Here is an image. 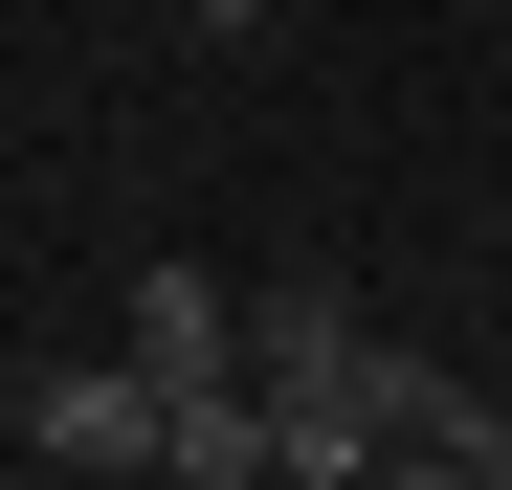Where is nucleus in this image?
Instances as JSON below:
<instances>
[{"label": "nucleus", "instance_id": "f03ea898", "mask_svg": "<svg viewBox=\"0 0 512 490\" xmlns=\"http://www.w3.org/2000/svg\"><path fill=\"white\" fill-rule=\"evenodd\" d=\"M134 357L179 379V401H201V379H245V290H223V268H134Z\"/></svg>", "mask_w": 512, "mask_h": 490}, {"label": "nucleus", "instance_id": "f257e3e1", "mask_svg": "<svg viewBox=\"0 0 512 490\" xmlns=\"http://www.w3.org/2000/svg\"><path fill=\"white\" fill-rule=\"evenodd\" d=\"M23 446L45 468H179V379H156V357H67L23 401Z\"/></svg>", "mask_w": 512, "mask_h": 490}, {"label": "nucleus", "instance_id": "7ed1b4c3", "mask_svg": "<svg viewBox=\"0 0 512 490\" xmlns=\"http://www.w3.org/2000/svg\"><path fill=\"white\" fill-rule=\"evenodd\" d=\"M201 23H268V0H201Z\"/></svg>", "mask_w": 512, "mask_h": 490}]
</instances>
